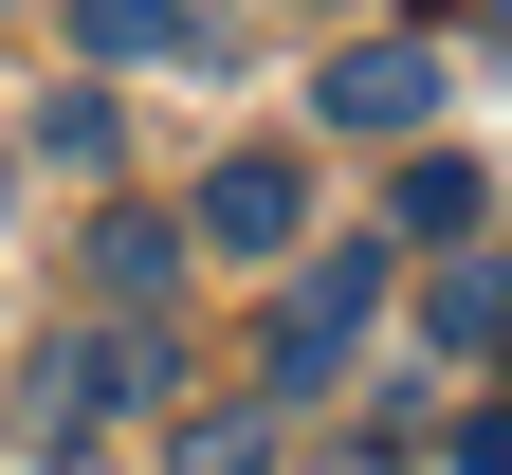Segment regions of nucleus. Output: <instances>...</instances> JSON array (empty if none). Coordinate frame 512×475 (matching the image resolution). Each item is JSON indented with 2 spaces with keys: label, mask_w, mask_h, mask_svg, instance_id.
<instances>
[{
  "label": "nucleus",
  "mask_w": 512,
  "mask_h": 475,
  "mask_svg": "<svg viewBox=\"0 0 512 475\" xmlns=\"http://www.w3.org/2000/svg\"><path fill=\"white\" fill-rule=\"evenodd\" d=\"M366 311H384V256H366V238H348V256H311V275H293V293H275V311H256V366H275V384H293V402H311V384H330V366H348V348H366Z\"/></svg>",
  "instance_id": "nucleus-1"
},
{
  "label": "nucleus",
  "mask_w": 512,
  "mask_h": 475,
  "mask_svg": "<svg viewBox=\"0 0 512 475\" xmlns=\"http://www.w3.org/2000/svg\"><path fill=\"white\" fill-rule=\"evenodd\" d=\"M311 475H403V457H384V439H348V457H311Z\"/></svg>",
  "instance_id": "nucleus-12"
},
{
  "label": "nucleus",
  "mask_w": 512,
  "mask_h": 475,
  "mask_svg": "<svg viewBox=\"0 0 512 475\" xmlns=\"http://www.w3.org/2000/svg\"><path fill=\"white\" fill-rule=\"evenodd\" d=\"M458 475H512V402H476V421H458Z\"/></svg>",
  "instance_id": "nucleus-11"
},
{
  "label": "nucleus",
  "mask_w": 512,
  "mask_h": 475,
  "mask_svg": "<svg viewBox=\"0 0 512 475\" xmlns=\"http://www.w3.org/2000/svg\"><path fill=\"white\" fill-rule=\"evenodd\" d=\"M74 37H92V55H183L202 0H74Z\"/></svg>",
  "instance_id": "nucleus-7"
},
{
  "label": "nucleus",
  "mask_w": 512,
  "mask_h": 475,
  "mask_svg": "<svg viewBox=\"0 0 512 475\" xmlns=\"http://www.w3.org/2000/svg\"><path fill=\"white\" fill-rule=\"evenodd\" d=\"M458 220H476V165L421 147V165H403V238H458Z\"/></svg>",
  "instance_id": "nucleus-10"
},
{
  "label": "nucleus",
  "mask_w": 512,
  "mask_h": 475,
  "mask_svg": "<svg viewBox=\"0 0 512 475\" xmlns=\"http://www.w3.org/2000/svg\"><path fill=\"white\" fill-rule=\"evenodd\" d=\"M421 329H439V348H512V275H494V256H458V275L421 293Z\"/></svg>",
  "instance_id": "nucleus-6"
},
{
  "label": "nucleus",
  "mask_w": 512,
  "mask_h": 475,
  "mask_svg": "<svg viewBox=\"0 0 512 475\" xmlns=\"http://www.w3.org/2000/svg\"><path fill=\"white\" fill-rule=\"evenodd\" d=\"M293 220H311L293 147H220V165H202V220H183V238H202V256H275Z\"/></svg>",
  "instance_id": "nucleus-4"
},
{
  "label": "nucleus",
  "mask_w": 512,
  "mask_h": 475,
  "mask_svg": "<svg viewBox=\"0 0 512 475\" xmlns=\"http://www.w3.org/2000/svg\"><path fill=\"white\" fill-rule=\"evenodd\" d=\"M421 110H439V55L421 37H348L330 74H311V128H348V147H421Z\"/></svg>",
  "instance_id": "nucleus-3"
},
{
  "label": "nucleus",
  "mask_w": 512,
  "mask_h": 475,
  "mask_svg": "<svg viewBox=\"0 0 512 475\" xmlns=\"http://www.w3.org/2000/svg\"><path fill=\"white\" fill-rule=\"evenodd\" d=\"M92 293H110V311H165V293H183V220L110 201V220H92Z\"/></svg>",
  "instance_id": "nucleus-5"
},
{
  "label": "nucleus",
  "mask_w": 512,
  "mask_h": 475,
  "mask_svg": "<svg viewBox=\"0 0 512 475\" xmlns=\"http://www.w3.org/2000/svg\"><path fill=\"white\" fill-rule=\"evenodd\" d=\"M165 457H183V475H275V421H256V402H220V421H183Z\"/></svg>",
  "instance_id": "nucleus-8"
},
{
  "label": "nucleus",
  "mask_w": 512,
  "mask_h": 475,
  "mask_svg": "<svg viewBox=\"0 0 512 475\" xmlns=\"http://www.w3.org/2000/svg\"><path fill=\"white\" fill-rule=\"evenodd\" d=\"M128 402H165V329H74V348H37V457L55 439H92V421H128Z\"/></svg>",
  "instance_id": "nucleus-2"
},
{
  "label": "nucleus",
  "mask_w": 512,
  "mask_h": 475,
  "mask_svg": "<svg viewBox=\"0 0 512 475\" xmlns=\"http://www.w3.org/2000/svg\"><path fill=\"white\" fill-rule=\"evenodd\" d=\"M37 147L74 165V183H110V147H128V128H110V92H55V110H37Z\"/></svg>",
  "instance_id": "nucleus-9"
}]
</instances>
